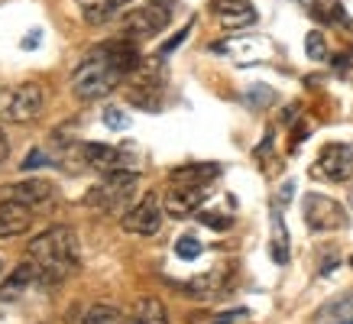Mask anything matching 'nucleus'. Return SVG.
Here are the masks:
<instances>
[{
	"instance_id": "18",
	"label": "nucleus",
	"mask_w": 353,
	"mask_h": 324,
	"mask_svg": "<svg viewBox=\"0 0 353 324\" xmlns=\"http://www.w3.org/2000/svg\"><path fill=\"white\" fill-rule=\"evenodd\" d=\"M272 240H269V256H272V263L276 266H289V230H285V221H282V211H279V205L272 207Z\"/></svg>"
},
{
	"instance_id": "24",
	"label": "nucleus",
	"mask_w": 353,
	"mask_h": 324,
	"mask_svg": "<svg viewBox=\"0 0 353 324\" xmlns=\"http://www.w3.org/2000/svg\"><path fill=\"white\" fill-rule=\"evenodd\" d=\"M194 217H198L204 227H211V230H230V227H234V217L224 214V211H198Z\"/></svg>"
},
{
	"instance_id": "23",
	"label": "nucleus",
	"mask_w": 353,
	"mask_h": 324,
	"mask_svg": "<svg viewBox=\"0 0 353 324\" xmlns=\"http://www.w3.org/2000/svg\"><path fill=\"white\" fill-rule=\"evenodd\" d=\"M175 256L185 259V263L198 259V256H201V240L194 237V234H182V237L175 240Z\"/></svg>"
},
{
	"instance_id": "21",
	"label": "nucleus",
	"mask_w": 353,
	"mask_h": 324,
	"mask_svg": "<svg viewBox=\"0 0 353 324\" xmlns=\"http://www.w3.org/2000/svg\"><path fill=\"white\" fill-rule=\"evenodd\" d=\"M81 324H133V321L123 318V312L114 308V305H94V308H88Z\"/></svg>"
},
{
	"instance_id": "20",
	"label": "nucleus",
	"mask_w": 353,
	"mask_h": 324,
	"mask_svg": "<svg viewBox=\"0 0 353 324\" xmlns=\"http://www.w3.org/2000/svg\"><path fill=\"white\" fill-rule=\"evenodd\" d=\"M327 318H337V324H347L353 318V295H343L337 302L324 305L321 312H318V324H327Z\"/></svg>"
},
{
	"instance_id": "7",
	"label": "nucleus",
	"mask_w": 353,
	"mask_h": 324,
	"mask_svg": "<svg viewBox=\"0 0 353 324\" xmlns=\"http://www.w3.org/2000/svg\"><path fill=\"white\" fill-rule=\"evenodd\" d=\"M162 214H165V207L159 205V194L150 192V194H143L137 205L120 217V224H123V230H127V234H137V237H152V234H159Z\"/></svg>"
},
{
	"instance_id": "2",
	"label": "nucleus",
	"mask_w": 353,
	"mask_h": 324,
	"mask_svg": "<svg viewBox=\"0 0 353 324\" xmlns=\"http://www.w3.org/2000/svg\"><path fill=\"white\" fill-rule=\"evenodd\" d=\"M30 259L39 266V285L68 279L81 263L78 237L72 227H49L36 240H30Z\"/></svg>"
},
{
	"instance_id": "33",
	"label": "nucleus",
	"mask_w": 353,
	"mask_h": 324,
	"mask_svg": "<svg viewBox=\"0 0 353 324\" xmlns=\"http://www.w3.org/2000/svg\"><path fill=\"white\" fill-rule=\"evenodd\" d=\"M350 270H353V256H350Z\"/></svg>"
},
{
	"instance_id": "4",
	"label": "nucleus",
	"mask_w": 353,
	"mask_h": 324,
	"mask_svg": "<svg viewBox=\"0 0 353 324\" xmlns=\"http://www.w3.org/2000/svg\"><path fill=\"white\" fill-rule=\"evenodd\" d=\"M46 108V94L39 85L23 81V85H10L0 91V117L10 120V123H30L43 114Z\"/></svg>"
},
{
	"instance_id": "11",
	"label": "nucleus",
	"mask_w": 353,
	"mask_h": 324,
	"mask_svg": "<svg viewBox=\"0 0 353 324\" xmlns=\"http://www.w3.org/2000/svg\"><path fill=\"white\" fill-rule=\"evenodd\" d=\"M211 13L224 30H243L256 23V10L250 0H211Z\"/></svg>"
},
{
	"instance_id": "10",
	"label": "nucleus",
	"mask_w": 353,
	"mask_h": 324,
	"mask_svg": "<svg viewBox=\"0 0 353 324\" xmlns=\"http://www.w3.org/2000/svg\"><path fill=\"white\" fill-rule=\"evenodd\" d=\"M208 192H211L208 185H172L165 198H162V207L172 217H192L201 211Z\"/></svg>"
},
{
	"instance_id": "28",
	"label": "nucleus",
	"mask_w": 353,
	"mask_h": 324,
	"mask_svg": "<svg viewBox=\"0 0 353 324\" xmlns=\"http://www.w3.org/2000/svg\"><path fill=\"white\" fill-rule=\"evenodd\" d=\"M46 162H49V156H46L43 150H32V152H26V156H23L20 169H23V172H32V169H39V165H46Z\"/></svg>"
},
{
	"instance_id": "17",
	"label": "nucleus",
	"mask_w": 353,
	"mask_h": 324,
	"mask_svg": "<svg viewBox=\"0 0 353 324\" xmlns=\"http://www.w3.org/2000/svg\"><path fill=\"white\" fill-rule=\"evenodd\" d=\"M127 3L130 0H78V10H81L85 23H91V26H104V23L114 20Z\"/></svg>"
},
{
	"instance_id": "3",
	"label": "nucleus",
	"mask_w": 353,
	"mask_h": 324,
	"mask_svg": "<svg viewBox=\"0 0 353 324\" xmlns=\"http://www.w3.org/2000/svg\"><path fill=\"white\" fill-rule=\"evenodd\" d=\"M139 185V172L137 169H110L104 172V179L85 194V205L101 211V214H127L130 201H133V192Z\"/></svg>"
},
{
	"instance_id": "25",
	"label": "nucleus",
	"mask_w": 353,
	"mask_h": 324,
	"mask_svg": "<svg viewBox=\"0 0 353 324\" xmlns=\"http://www.w3.org/2000/svg\"><path fill=\"white\" fill-rule=\"evenodd\" d=\"M305 52H308V59H314V62H324V59H327V43H324V36L318 30H311L308 36H305Z\"/></svg>"
},
{
	"instance_id": "15",
	"label": "nucleus",
	"mask_w": 353,
	"mask_h": 324,
	"mask_svg": "<svg viewBox=\"0 0 353 324\" xmlns=\"http://www.w3.org/2000/svg\"><path fill=\"white\" fill-rule=\"evenodd\" d=\"M10 192H7V198L10 201H20V205L26 207H36V205H46L49 198L55 194V188L46 179H30V182H13L7 185Z\"/></svg>"
},
{
	"instance_id": "26",
	"label": "nucleus",
	"mask_w": 353,
	"mask_h": 324,
	"mask_svg": "<svg viewBox=\"0 0 353 324\" xmlns=\"http://www.w3.org/2000/svg\"><path fill=\"white\" fill-rule=\"evenodd\" d=\"M101 120H104V127L108 130H127L130 127V117L120 108H108L104 114H101Z\"/></svg>"
},
{
	"instance_id": "12",
	"label": "nucleus",
	"mask_w": 353,
	"mask_h": 324,
	"mask_svg": "<svg viewBox=\"0 0 353 324\" xmlns=\"http://www.w3.org/2000/svg\"><path fill=\"white\" fill-rule=\"evenodd\" d=\"M32 224V207L3 198L0 201V237H20Z\"/></svg>"
},
{
	"instance_id": "31",
	"label": "nucleus",
	"mask_w": 353,
	"mask_h": 324,
	"mask_svg": "<svg viewBox=\"0 0 353 324\" xmlns=\"http://www.w3.org/2000/svg\"><path fill=\"white\" fill-rule=\"evenodd\" d=\"M39 43H43V36H39V30H32V36H23V49H39Z\"/></svg>"
},
{
	"instance_id": "1",
	"label": "nucleus",
	"mask_w": 353,
	"mask_h": 324,
	"mask_svg": "<svg viewBox=\"0 0 353 324\" xmlns=\"http://www.w3.org/2000/svg\"><path fill=\"white\" fill-rule=\"evenodd\" d=\"M139 65H143V59L137 52V43L120 36L114 43L97 45L94 52L72 72V91L81 101H97V97L110 94L127 75H133Z\"/></svg>"
},
{
	"instance_id": "32",
	"label": "nucleus",
	"mask_w": 353,
	"mask_h": 324,
	"mask_svg": "<svg viewBox=\"0 0 353 324\" xmlns=\"http://www.w3.org/2000/svg\"><path fill=\"white\" fill-rule=\"evenodd\" d=\"M7 156H10V143H7V136H3V130H0V165L7 162Z\"/></svg>"
},
{
	"instance_id": "8",
	"label": "nucleus",
	"mask_w": 353,
	"mask_h": 324,
	"mask_svg": "<svg viewBox=\"0 0 353 324\" xmlns=\"http://www.w3.org/2000/svg\"><path fill=\"white\" fill-rule=\"evenodd\" d=\"M311 172L318 175V179H327V182H343V179H350L353 150L347 146V143H327V146H321L318 162H314Z\"/></svg>"
},
{
	"instance_id": "34",
	"label": "nucleus",
	"mask_w": 353,
	"mask_h": 324,
	"mask_svg": "<svg viewBox=\"0 0 353 324\" xmlns=\"http://www.w3.org/2000/svg\"><path fill=\"white\" fill-rule=\"evenodd\" d=\"M347 324H353V318H350V321H347Z\"/></svg>"
},
{
	"instance_id": "13",
	"label": "nucleus",
	"mask_w": 353,
	"mask_h": 324,
	"mask_svg": "<svg viewBox=\"0 0 353 324\" xmlns=\"http://www.w3.org/2000/svg\"><path fill=\"white\" fill-rule=\"evenodd\" d=\"M78 156H81L85 165L101 169V172L123 169V152H120L117 146H108V143H81V146H78Z\"/></svg>"
},
{
	"instance_id": "30",
	"label": "nucleus",
	"mask_w": 353,
	"mask_h": 324,
	"mask_svg": "<svg viewBox=\"0 0 353 324\" xmlns=\"http://www.w3.org/2000/svg\"><path fill=\"white\" fill-rule=\"evenodd\" d=\"M236 318H246L243 308H240V312H224V314H217V321H211V324H234Z\"/></svg>"
},
{
	"instance_id": "6",
	"label": "nucleus",
	"mask_w": 353,
	"mask_h": 324,
	"mask_svg": "<svg viewBox=\"0 0 353 324\" xmlns=\"http://www.w3.org/2000/svg\"><path fill=\"white\" fill-rule=\"evenodd\" d=\"M301 214H305V224L314 234H327V230H341L347 224V211H343L341 201H334L321 192H308L301 198Z\"/></svg>"
},
{
	"instance_id": "16",
	"label": "nucleus",
	"mask_w": 353,
	"mask_h": 324,
	"mask_svg": "<svg viewBox=\"0 0 353 324\" xmlns=\"http://www.w3.org/2000/svg\"><path fill=\"white\" fill-rule=\"evenodd\" d=\"M221 175V165L217 162H185V165H175L169 172L172 185H211V179Z\"/></svg>"
},
{
	"instance_id": "5",
	"label": "nucleus",
	"mask_w": 353,
	"mask_h": 324,
	"mask_svg": "<svg viewBox=\"0 0 353 324\" xmlns=\"http://www.w3.org/2000/svg\"><path fill=\"white\" fill-rule=\"evenodd\" d=\"M172 20V7L165 0H150V3H143L137 10L130 13L127 20H123V39L130 43H146L152 36H159Z\"/></svg>"
},
{
	"instance_id": "22",
	"label": "nucleus",
	"mask_w": 353,
	"mask_h": 324,
	"mask_svg": "<svg viewBox=\"0 0 353 324\" xmlns=\"http://www.w3.org/2000/svg\"><path fill=\"white\" fill-rule=\"evenodd\" d=\"M243 101L250 104L253 110H259V108H269L272 101H276V91L269 85H250V91L243 94Z\"/></svg>"
},
{
	"instance_id": "9",
	"label": "nucleus",
	"mask_w": 353,
	"mask_h": 324,
	"mask_svg": "<svg viewBox=\"0 0 353 324\" xmlns=\"http://www.w3.org/2000/svg\"><path fill=\"white\" fill-rule=\"evenodd\" d=\"M227 285H230V266H214V270H208V272H201V276H194V279L182 282L179 289H182L185 298L211 302L217 295H224Z\"/></svg>"
},
{
	"instance_id": "27",
	"label": "nucleus",
	"mask_w": 353,
	"mask_h": 324,
	"mask_svg": "<svg viewBox=\"0 0 353 324\" xmlns=\"http://www.w3.org/2000/svg\"><path fill=\"white\" fill-rule=\"evenodd\" d=\"M192 26H194V20L188 23L185 30H179V32H175V36H172V39H169V43H162V49H159V55H156V59H165V55H172V52H175V49H179V45H182L185 39H188V32H192Z\"/></svg>"
},
{
	"instance_id": "14",
	"label": "nucleus",
	"mask_w": 353,
	"mask_h": 324,
	"mask_svg": "<svg viewBox=\"0 0 353 324\" xmlns=\"http://www.w3.org/2000/svg\"><path fill=\"white\" fill-rule=\"evenodd\" d=\"M36 282H39V266L26 256L20 266H13V272L3 279V285H0V302H10V298H17L23 292H30V285H36Z\"/></svg>"
},
{
	"instance_id": "19",
	"label": "nucleus",
	"mask_w": 353,
	"mask_h": 324,
	"mask_svg": "<svg viewBox=\"0 0 353 324\" xmlns=\"http://www.w3.org/2000/svg\"><path fill=\"white\" fill-rule=\"evenodd\" d=\"M130 321L133 324H169V314H165V305L159 298H139Z\"/></svg>"
},
{
	"instance_id": "29",
	"label": "nucleus",
	"mask_w": 353,
	"mask_h": 324,
	"mask_svg": "<svg viewBox=\"0 0 353 324\" xmlns=\"http://www.w3.org/2000/svg\"><path fill=\"white\" fill-rule=\"evenodd\" d=\"M292 194H295V182H285L282 188H279V194H276V205H285V201H292Z\"/></svg>"
}]
</instances>
